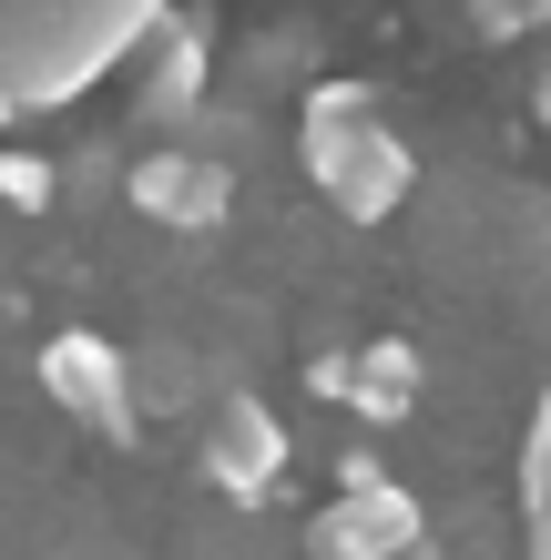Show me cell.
Wrapping results in <instances>:
<instances>
[{
	"mask_svg": "<svg viewBox=\"0 0 551 560\" xmlns=\"http://www.w3.org/2000/svg\"><path fill=\"white\" fill-rule=\"evenodd\" d=\"M297 153H307V184L328 194L347 224H388V214L409 205V184H418L409 143L388 133L378 103H368V92H347V82H317V92H307Z\"/></svg>",
	"mask_w": 551,
	"mask_h": 560,
	"instance_id": "2",
	"label": "cell"
},
{
	"mask_svg": "<svg viewBox=\"0 0 551 560\" xmlns=\"http://www.w3.org/2000/svg\"><path fill=\"white\" fill-rule=\"evenodd\" d=\"M409 560H429V550H409Z\"/></svg>",
	"mask_w": 551,
	"mask_h": 560,
	"instance_id": "14",
	"label": "cell"
},
{
	"mask_svg": "<svg viewBox=\"0 0 551 560\" xmlns=\"http://www.w3.org/2000/svg\"><path fill=\"white\" fill-rule=\"evenodd\" d=\"M531 500H551V387H541V408H531V428H521V510Z\"/></svg>",
	"mask_w": 551,
	"mask_h": 560,
	"instance_id": "9",
	"label": "cell"
},
{
	"mask_svg": "<svg viewBox=\"0 0 551 560\" xmlns=\"http://www.w3.org/2000/svg\"><path fill=\"white\" fill-rule=\"evenodd\" d=\"M174 0H0V122L82 103L164 31Z\"/></svg>",
	"mask_w": 551,
	"mask_h": 560,
	"instance_id": "1",
	"label": "cell"
},
{
	"mask_svg": "<svg viewBox=\"0 0 551 560\" xmlns=\"http://www.w3.org/2000/svg\"><path fill=\"white\" fill-rule=\"evenodd\" d=\"M42 387H51V408L61 418H82L92 439H113V448H134L144 439V387H134V357H123L113 337H92V326H61V337H42Z\"/></svg>",
	"mask_w": 551,
	"mask_h": 560,
	"instance_id": "3",
	"label": "cell"
},
{
	"mask_svg": "<svg viewBox=\"0 0 551 560\" xmlns=\"http://www.w3.org/2000/svg\"><path fill=\"white\" fill-rule=\"evenodd\" d=\"M205 82H215V31L164 11V31L144 42V122H184L205 103Z\"/></svg>",
	"mask_w": 551,
	"mask_h": 560,
	"instance_id": "8",
	"label": "cell"
},
{
	"mask_svg": "<svg viewBox=\"0 0 551 560\" xmlns=\"http://www.w3.org/2000/svg\"><path fill=\"white\" fill-rule=\"evenodd\" d=\"M531 113L551 122V51H541V72H531Z\"/></svg>",
	"mask_w": 551,
	"mask_h": 560,
	"instance_id": "12",
	"label": "cell"
},
{
	"mask_svg": "<svg viewBox=\"0 0 551 560\" xmlns=\"http://www.w3.org/2000/svg\"><path fill=\"white\" fill-rule=\"evenodd\" d=\"M418 550V500L399 479H347L307 520V560H409Z\"/></svg>",
	"mask_w": 551,
	"mask_h": 560,
	"instance_id": "5",
	"label": "cell"
},
{
	"mask_svg": "<svg viewBox=\"0 0 551 560\" xmlns=\"http://www.w3.org/2000/svg\"><path fill=\"white\" fill-rule=\"evenodd\" d=\"M521 21H551V0H521Z\"/></svg>",
	"mask_w": 551,
	"mask_h": 560,
	"instance_id": "13",
	"label": "cell"
},
{
	"mask_svg": "<svg viewBox=\"0 0 551 560\" xmlns=\"http://www.w3.org/2000/svg\"><path fill=\"white\" fill-rule=\"evenodd\" d=\"M194 458H205V479H215L236 510H266L276 479H286V428H276L266 398H215L205 439H194Z\"/></svg>",
	"mask_w": 551,
	"mask_h": 560,
	"instance_id": "4",
	"label": "cell"
},
{
	"mask_svg": "<svg viewBox=\"0 0 551 560\" xmlns=\"http://www.w3.org/2000/svg\"><path fill=\"white\" fill-rule=\"evenodd\" d=\"M317 398L358 408L368 428H399V418L418 408V347L378 337V347H358V368H347V357H317Z\"/></svg>",
	"mask_w": 551,
	"mask_h": 560,
	"instance_id": "7",
	"label": "cell"
},
{
	"mask_svg": "<svg viewBox=\"0 0 551 560\" xmlns=\"http://www.w3.org/2000/svg\"><path fill=\"white\" fill-rule=\"evenodd\" d=\"M521 520H531V560H551V500H531Z\"/></svg>",
	"mask_w": 551,
	"mask_h": 560,
	"instance_id": "11",
	"label": "cell"
},
{
	"mask_svg": "<svg viewBox=\"0 0 551 560\" xmlns=\"http://www.w3.org/2000/svg\"><path fill=\"white\" fill-rule=\"evenodd\" d=\"M0 205L42 214V205H51V163H42V153H0Z\"/></svg>",
	"mask_w": 551,
	"mask_h": 560,
	"instance_id": "10",
	"label": "cell"
},
{
	"mask_svg": "<svg viewBox=\"0 0 551 560\" xmlns=\"http://www.w3.org/2000/svg\"><path fill=\"white\" fill-rule=\"evenodd\" d=\"M123 205L144 224H164V235H215V224L236 214V174H225L215 153H144L134 174H123Z\"/></svg>",
	"mask_w": 551,
	"mask_h": 560,
	"instance_id": "6",
	"label": "cell"
}]
</instances>
